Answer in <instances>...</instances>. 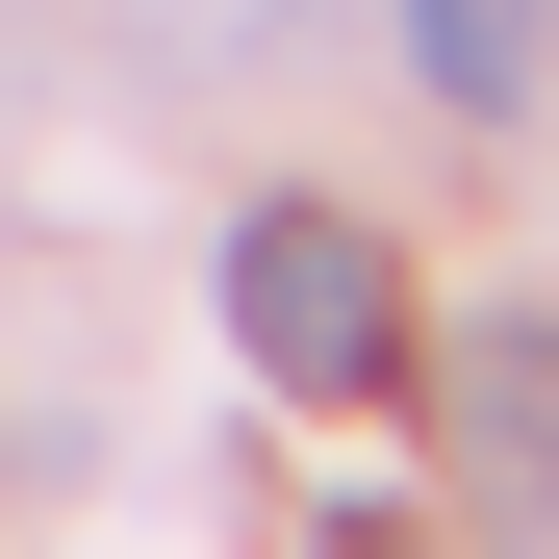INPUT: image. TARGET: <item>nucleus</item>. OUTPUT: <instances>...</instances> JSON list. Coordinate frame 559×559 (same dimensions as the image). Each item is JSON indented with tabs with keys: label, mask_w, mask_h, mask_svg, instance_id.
Masks as SVG:
<instances>
[{
	"label": "nucleus",
	"mask_w": 559,
	"mask_h": 559,
	"mask_svg": "<svg viewBox=\"0 0 559 559\" xmlns=\"http://www.w3.org/2000/svg\"><path fill=\"white\" fill-rule=\"evenodd\" d=\"M229 356H254V382H306V407H382L407 382V254L382 229H356V204H254L229 229Z\"/></svg>",
	"instance_id": "nucleus-1"
},
{
	"label": "nucleus",
	"mask_w": 559,
	"mask_h": 559,
	"mask_svg": "<svg viewBox=\"0 0 559 559\" xmlns=\"http://www.w3.org/2000/svg\"><path fill=\"white\" fill-rule=\"evenodd\" d=\"M432 407H457V509H484V534H559V306H484L432 356Z\"/></svg>",
	"instance_id": "nucleus-2"
},
{
	"label": "nucleus",
	"mask_w": 559,
	"mask_h": 559,
	"mask_svg": "<svg viewBox=\"0 0 559 559\" xmlns=\"http://www.w3.org/2000/svg\"><path fill=\"white\" fill-rule=\"evenodd\" d=\"M407 76H432L457 128H534L559 103V0H407Z\"/></svg>",
	"instance_id": "nucleus-3"
},
{
	"label": "nucleus",
	"mask_w": 559,
	"mask_h": 559,
	"mask_svg": "<svg viewBox=\"0 0 559 559\" xmlns=\"http://www.w3.org/2000/svg\"><path fill=\"white\" fill-rule=\"evenodd\" d=\"M306 559H407V534H306Z\"/></svg>",
	"instance_id": "nucleus-4"
}]
</instances>
